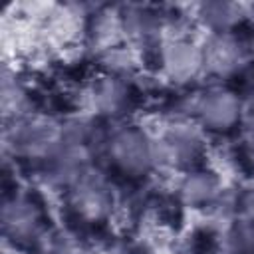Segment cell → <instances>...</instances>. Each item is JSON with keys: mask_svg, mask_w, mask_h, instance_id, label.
<instances>
[{"mask_svg": "<svg viewBox=\"0 0 254 254\" xmlns=\"http://www.w3.org/2000/svg\"><path fill=\"white\" fill-rule=\"evenodd\" d=\"M64 123L52 119H18L12 131L16 153L30 159H52L64 147Z\"/></svg>", "mask_w": 254, "mask_h": 254, "instance_id": "obj_1", "label": "cell"}, {"mask_svg": "<svg viewBox=\"0 0 254 254\" xmlns=\"http://www.w3.org/2000/svg\"><path fill=\"white\" fill-rule=\"evenodd\" d=\"M107 153L121 171L141 175L155 165V139L141 129L125 127L107 139Z\"/></svg>", "mask_w": 254, "mask_h": 254, "instance_id": "obj_2", "label": "cell"}, {"mask_svg": "<svg viewBox=\"0 0 254 254\" xmlns=\"http://www.w3.org/2000/svg\"><path fill=\"white\" fill-rule=\"evenodd\" d=\"M202 56H204V69H208L218 77L234 75L248 65L246 46L240 40H236L230 32L212 34L202 48Z\"/></svg>", "mask_w": 254, "mask_h": 254, "instance_id": "obj_3", "label": "cell"}, {"mask_svg": "<svg viewBox=\"0 0 254 254\" xmlns=\"http://www.w3.org/2000/svg\"><path fill=\"white\" fill-rule=\"evenodd\" d=\"M71 204L89 220L103 218L111 208V189L105 177L89 167L71 185Z\"/></svg>", "mask_w": 254, "mask_h": 254, "instance_id": "obj_4", "label": "cell"}, {"mask_svg": "<svg viewBox=\"0 0 254 254\" xmlns=\"http://www.w3.org/2000/svg\"><path fill=\"white\" fill-rule=\"evenodd\" d=\"M202 149V139L189 125H173L163 139L155 141V165L185 167L192 163Z\"/></svg>", "mask_w": 254, "mask_h": 254, "instance_id": "obj_5", "label": "cell"}, {"mask_svg": "<svg viewBox=\"0 0 254 254\" xmlns=\"http://www.w3.org/2000/svg\"><path fill=\"white\" fill-rule=\"evenodd\" d=\"M194 113L204 127L224 131L240 119V101L232 91L224 87H212L196 97Z\"/></svg>", "mask_w": 254, "mask_h": 254, "instance_id": "obj_6", "label": "cell"}, {"mask_svg": "<svg viewBox=\"0 0 254 254\" xmlns=\"http://www.w3.org/2000/svg\"><path fill=\"white\" fill-rule=\"evenodd\" d=\"M163 69L169 79L177 83L192 81L202 69H204V56L202 48H198L190 40L175 38L169 40L161 54Z\"/></svg>", "mask_w": 254, "mask_h": 254, "instance_id": "obj_7", "label": "cell"}, {"mask_svg": "<svg viewBox=\"0 0 254 254\" xmlns=\"http://www.w3.org/2000/svg\"><path fill=\"white\" fill-rule=\"evenodd\" d=\"M2 226L6 236L12 240H34L40 232V212L28 198L14 196L2 206Z\"/></svg>", "mask_w": 254, "mask_h": 254, "instance_id": "obj_8", "label": "cell"}, {"mask_svg": "<svg viewBox=\"0 0 254 254\" xmlns=\"http://www.w3.org/2000/svg\"><path fill=\"white\" fill-rule=\"evenodd\" d=\"M89 145L64 143V147L50 159V173L58 183L73 185L89 169Z\"/></svg>", "mask_w": 254, "mask_h": 254, "instance_id": "obj_9", "label": "cell"}, {"mask_svg": "<svg viewBox=\"0 0 254 254\" xmlns=\"http://www.w3.org/2000/svg\"><path fill=\"white\" fill-rule=\"evenodd\" d=\"M246 16L242 4L236 2H206L198 6V18L214 34H228Z\"/></svg>", "mask_w": 254, "mask_h": 254, "instance_id": "obj_10", "label": "cell"}, {"mask_svg": "<svg viewBox=\"0 0 254 254\" xmlns=\"http://www.w3.org/2000/svg\"><path fill=\"white\" fill-rule=\"evenodd\" d=\"M91 103L99 113L115 115L127 103V87L117 75L99 79L91 89Z\"/></svg>", "mask_w": 254, "mask_h": 254, "instance_id": "obj_11", "label": "cell"}, {"mask_svg": "<svg viewBox=\"0 0 254 254\" xmlns=\"http://www.w3.org/2000/svg\"><path fill=\"white\" fill-rule=\"evenodd\" d=\"M181 196L190 206L210 204L218 196V179L206 171L189 173L181 183Z\"/></svg>", "mask_w": 254, "mask_h": 254, "instance_id": "obj_12", "label": "cell"}, {"mask_svg": "<svg viewBox=\"0 0 254 254\" xmlns=\"http://www.w3.org/2000/svg\"><path fill=\"white\" fill-rule=\"evenodd\" d=\"M123 36H125L123 14L101 12L93 20V26H91V32H89V42L97 50L111 52V50H115L119 46Z\"/></svg>", "mask_w": 254, "mask_h": 254, "instance_id": "obj_13", "label": "cell"}, {"mask_svg": "<svg viewBox=\"0 0 254 254\" xmlns=\"http://www.w3.org/2000/svg\"><path fill=\"white\" fill-rule=\"evenodd\" d=\"M123 28H125V36H129L133 42L145 44V42H149L157 36L159 22L149 10L131 8L123 14Z\"/></svg>", "mask_w": 254, "mask_h": 254, "instance_id": "obj_14", "label": "cell"}, {"mask_svg": "<svg viewBox=\"0 0 254 254\" xmlns=\"http://www.w3.org/2000/svg\"><path fill=\"white\" fill-rule=\"evenodd\" d=\"M226 254H254V222L240 216L224 234Z\"/></svg>", "mask_w": 254, "mask_h": 254, "instance_id": "obj_15", "label": "cell"}, {"mask_svg": "<svg viewBox=\"0 0 254 254\" xmlns=\"http://www.w3.org/2000/svg\"><path fill=\"white\" fill-rule=\"evenodd\" d=\"M2 109L6 115H18L26 105V91L16 81V77H10L8 71L2 75Z\"/></svg>", "mask_w": 254, "mask_h": 254, "instance_id": "obj_16", "label": "cell"}, {"mask_svg": "<svg viewBox=\"0 0 254 254\" xmlns=\"http://www.w3.org/2000/svg\"><path fill=\"white\" fill-rule=\"evenodd\" d=\"M240 206H242V216L254 222V190H248L240 198Z\"/></svg>", "mask_w": 254, "mask_h": 254, "instance_id": "obj_17", "label": "cell"}, {"mask_svg": "<svg viewBox=\"0 0 254 254\" xmlns=\"http://www.w3.org/2000/svg\"><path fill=\"white\" fill-rule=\"evenodd\" d=\"M252 101H254V93H252Z\"/></svg>", "mask_w": 254, "mask_h": 254, "instance_id": "obj_18", "label": "cell"}]
</instances>
